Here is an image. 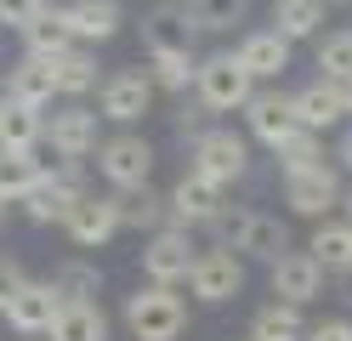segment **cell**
I'll return each mask as SVG.
<instances>
[{
    "label": "cell",
    "instance_id": "cell-1",
    "mask_svg": "<svg viewBox=\"0 0 352 341\" xmlns=\"http://www.w3.org/2000/svg\"><path fill=\"white\" fill-rule=\"evenodd\" d=\"M210 245H222V250H233L239 262H278L284 250H290V227H284L273 211H261V205H228L222 216L210 222Z\"/></svg>",
    "mask_w": 352,
    "mask_h": 341
},
{
    "label": "cell",
    "instance_id": "cell-2",
    "mask_svg": "<svg viewBox=\"0 0 352 341\" xmlns=\"http://www.w3.org/2000/svg\"><path fill=\"white\" fill-rule=\"evenodd\" d=\"M188 176H199V182L228 194L233 182L250 176V136L233 131V125H205L188 143Z\"/></svg>",
    "mask_w": 352,
    "mask_h": 341
},
{
    "label": "cell",
    "instance_id": "cell-3",
    "mask_svg": "<svg viewBox=\"0 0 352 341\" xmlns=\"http://www.w3.org/2000/svg\"><path fill=\"white\" fill-rule=\"evenodd\" d=\"M91 165L108 182V194H131V188H148V182H153L160 148H153L142 131H114V136H102V143H97Z\"/></svg>",
    "mask_w": 352,
    "mask_h": 341
},
{
    "label": "cell",
    "instance_id": "cell-4",
    "mask_svg": "<svg viewBox=\"0 0 352 341\" xmlns=\"http://www.w3.org/2000/svg\"><path fill=\"white\" fill-rule=\"evenodd\" d=\"M256 97V80L245 74V63L233 52H205L199 74H193V103L205 114H245V103Z\"/></svg>",
    "mask_w": 352,
    "mask_h": 341
},
{
    "label": "cell",
    "instance_id": "cell-5",
    "mask_svg": "<svg viewBox=\"0 0 352 341\" xmlns=\"http://www.w3.org/2000/svg\"><path fill=\"white\" fill-rule=\"evenodd\" d=\"M153 80H148V68L142 63H125L114 68V74H102L97 85V114H102V125H120V131H137L148 114H153Z\"/></svg>",
    "mask_w": 352,
    "mask_h": 341
},
{
    "label": "cell",
    "instance_id": "cell-6",
    "mask_svg": "<svg viewBox=\"0 0 352 341\" xmlns=\"http://www.w3.org/2000/svg\"><path fill=\"white\" fill-rule=\"evenodd\" d=\"M125 330L137 341H182L188 330V302L165 285H137L125 296Z\"/></svg>",
    "mask_w": 352,
    "mask_h": 341
},
{
    "label": "cell",
    "instance_id": "cell-7",
    "mask_svg": "<svg viewBox=\"0 0 352 341\" xmlns=\"http://www.w3.org/2000/svg\"><path fill=\"white\" fill-rule=\"evenodd\" d=\"M97 143H102V114L91 103H57L46 114L40 148H52V159H91Z\"/></svg>",
    "mask_w": 352,
    "mask_h": 341
},
{
    "label": "cell",
    "instance_id": "cell-8",
    "mask_svg": "<svg viewBox=\"0 0 352 341\" xmlns=\"http://www.w3.org/2000/svg\"><path fill=\"white\" fill-rule=\"evenodd\" d=\"M278 194H284V211L301 216V222H324L329 211L341 205V171H336V159H324V165L313 171H296V176H278Z\"/></svg>",
    "mask_w": 352,
    "mask_h": 341
},
{
    "label": "cell",
    "instance_id": "cell-9",
    "mask_svg": "<svg viewBox=\"0 0 352 341\" xmlns=\"http://www.w3.org/2000/svg\"><path fill=\"white\" fill-rule=\"evenodd\" d=\"M245 131H250V143H261L267 154H278V148L301 131V120H296V91L256 85V97L245 103Z\"/></svg>",
    "mask_w": 352,
    "mask_h": 341
},
{
    "label": "cell",
    "instance_id": "cell-10",
    "mask_svg": "<svg viewBox=\"0 0 352 341\" xmlns=\"http://www.w3.org/2000/svg\"><path fill=\"white\" fill-rule=\"evenodd\" d=\"M188 296L205 302V307L239 302V296H245V262H239L233 250H222V245H199V262L188 273Z\"/></svg>",
    "mask_w": 352,
    "mask_h": 341
},
{
    "label": "cell",
    "instance_id": "cell-11",
    "mask_svg": "<svg viewBox=\"0 0 352 341\" xmlns=\"http://www.w3.org/2000/svg\"><path fill=\"white\" fill-rule=\"evenodd\" d=\"M193 262H199V245H193L188 227H160V234L142 239V279L148 285H165V290L188 285Z\"/></svg>",
    "mask_w": 352,
    "mask_h": 341
},
{
    "label": "cell",
    "instance_id": "cell-12",
    "mask_svg": "<svg viewBox=\"0 0 352 341\" xmlns=\"http://www.w3.org/2000/svg\"><path fill=\"white\" fill-rule=\"evenodd\" d=\"M324 279L329 273L307 256V250H284V256L267 267V290H273V302H284V307H313L318 296H324Z\"/></svg>",
    "mask_w": 352,
    "mask_h": 341
},
{
    "label": "cell",
    "instance_id": "cell-13",
    "mask_svg": "<svg viewBox=\"0 0 352 341\" xmlns=\"http://www.w3.org/2000/svg\"><path fill=\"white\" fill-rule=\"evenodd\" d=\"M63 234H69L74 250H102L108 239L120 234V211H114V194H80L74 211L63 216Z\"/></svg>",
    "mask_w": 352,
    "mask_h": 341
},
{
    "label": "cell",
    "instance_id": "cell-14",
    "mask_svg": "<svg viewBox=\"0 0 352 341\" xmlns=\"http://www.w3.org/2000/svg\"><path fill=\"white\" fill-rule=\"evenodd\" d=\"M165 199H170V227H188V234L210 227L216 216L228 211V194L210 188V182H199V176H188V171L165 188Z\"/></svg>",
    "mask_w": 352,
    "mask_h": 341
},
{
    "label": "cell",
    "instance_id": "cell-15",
    "mask_svg": "<svg viewBox=\"0 0 352 341\" xmlns=\"http://www.w3.org/2000/svg\"><path fill=\"white\" fill-rule=\"evenodd\" d=\"M57 17H63V29L74 34V45H91V52L125 29V6L120 0H63Z\"/></svg>",
    "mask_w": 352,
    "mask_h": 341
},
{
    "label": "cell",
    "instance_id": "cell-16",
    "mask_svg": "<svg viewBox=\"0 0 352 341\" xmlns=\"http://www.w3.org/2000/svg\"><path fill=\"white\" fill-rule=\"evenodd\" d=\"M57 307H63V296L52 290V279H23L0 318H6V324H12L17 335H23V341H34V335H46V330H52Z\"/></svg>",
    "mask_w": 352,
    "mask_h": 341
},
{
    "label": "cell",
    "instance_id": "cell-17",
    "mask_svg": "<svg viewBox=\"0 0 352 341\" xmlns=\"http://www.w3.org/2000/svg\"><path fill=\"white\" fill-rule=\"evenodd\" d=\"M290 52H296V45L284 40V34H273V29H245L239 45H233V57L245 63V74L256 85H278L284 68H290Z\"/></svg>",
    "mask_w": 352,
    "mask_h": 341
},
{
    "label": "cell",
    "instance_id": "cell-18",
    "mask_svg": "<svg viewBox=\"0 0 352 341\" xmlns=\"http://www.w3.org/2000/svg\"><path fill=\"white\" fill-rule=\"evenodd\" d=\"M0 97H12V103H23L34 114H46L57 103V74H52V63H40V57H17L6 68V85H0Z\"/></svg>",
    "mask_w": 352,
    "mask_h": 341
},
{
    "label": "cell",
    "instance_id": "cell-19",
    "mask_svg": "<svg viewBox=\"0 0 352 341\" xmlns=\"http://www.w3.org/2000/svg\"><path fill=\"white\" fill-rule=\"evenodd\" d=\"M80 194H91V188H74V182H63L52 165H46V176L29 188V199H23V216L34 222V227H63V216L74 211V199Z\"/></svg>",
    "mask_w": 352,
    "mask_h": 341
},
{
    "label": "cell",
    "instance_id": "cell-20",
    "mask_svg": "<svg viewBox=\"0 0 352 341\" xmlns=\"http://www.w3.org/2000/svg\"><path fill=\"white\" fill-rule=\"evenodd\" d=\"M307 256H313V262L329 273V279H336V273H352V222H346V216H324V222H313Z\"/></svg>",
    "mask_w": 352,
    "mask_h": 341
},
{
    "label": "cell",
    "instance_id": "cell-21",
    "mask_svg": "<svg viewBox=\"0 0 352 341\" xmlns=\"http://www.w3.org/2000/svg\"><path fill=\"white\" fill-rule=\"evenodd\" d=\"M296 120H301V131H313V136H324V131L346 125L341 91L329 85V80H313V85H301V91H296Z\"/></svg>",
    "mask_w": 352,
    "mask_h": 341
},
{
    "label": "cell",
    "instance_id": "cell-22",
    "mask_svg": "<svg viewBox=\"0 0 352 341\" xmlns=\"http://www.w3.org/2000/svg\"><path fill=\"white\" fill-rule=\"evenodd\" d=\"M114 211H120V234L125 227H137V234H160V227H170V199L153 188H131V194H114Z\"/></svg>",
    "mask_w": 352,
    "mask_h": 341
},
{
    "label": "cell",
    "instance_id": "cell-23",
    "mask_svg": "<svg viewBox=\"0 0 352 341\" xmlns=\"http://www.w3.org/2000/svg\"><path fill=\"white\" fill-rule=\"evenodd\" d=\"M40 176H46L40 148H0V205H23Z\"/></svg>",
    "mask_w": 352,
    "mask_h": 341
},
{
    "label": "cell",
    "instance_id": "cell-24",
    "mask_svg": "<svg viewBox=\"0 0 352 341\" xmlns=\"http://www.w3.org/2000/svg\"><path fill=\"white\" fill-rule=\"evenodd\" d=\"M52 74H57V103H85V97L102 85V74H97V52H91V45H74L69 57H57Z\"/></svg>",
    "mask_w": 352,
    "mask_h": 341
},
{
    "label": "cell",
    "instance_id": "cell-25",
    "mask_svg": "<svg viewBox=\"0 0 352 341\" xmlns=\"http://www.w3.org/2000/svg\"><path fill=\"white\" fill-rule=\"evenodd\" d=\"M46 341H108V313L102 302H63Z\"/></svg>",
    "mask_w": 352,
    "mask_h": 341
},
{
    "label": "cell",
    "instance_id": "cell-26",
    "mask_svg": "<svg viewBox=\"0 0 352 341\" xmlns=\"http://www.w3.org/2000/svg\"><path fill=\"white\" fill-rule=\"evenodd\" d=\"M182 17H188L193 40L199 34H233V29L250 23V0H188Z\"/></svg>",
    "mask_w": 352,
    "mask_h": 341
},
{
    "label": "cell",
    "instance_id": "cell-27",
    "mask_svg": "<svg viewBox=\"0 0 352 341\" xmlns=\"http://www.w3.org/2000/svg\"><path fill=\"white\" fill-rule=\"evenodd\" d=\"M193 74H199V52H193V45H176V52H153L148 57V80H153V91H165V97H188Z\"/></svg>",
    "mask_w": 352,
    "mask_h": 341
},
{
    "label": "cell",
    "instance_id": "cell-28",
    "mask_svg": "<svg viewBox=\"0 0 352 341\" xmlns=\"http://www.w3.org/2000/svg\"><path fill=\"white\" fill-rule=\"evenodd\" d=\"M329 17V0H273V34L284 40H318Z\"/></svg>",
    "mask_w": 352,
    "mask_h": 341
},
{
    "label": "cell",
    "instance_id": "cell-29",
    "mask_svg": "<svg viewBox=\"0 0 352 341\" xmlns=\"http://www.w3.org/2000/svg\"><path fill=\"white\" fill-rule=\"evenodd\" d=\"M142 45H148V57H153V52H176V45H193V29H188L182 6H153V12H142Z\"/></svg>",
    "mask_w": 352,
    "mask_h": 341
},
{
    "label": "cell",
    "instance_id": "cell-30",
    "mask_svg": "<svg viewBox=\"0 0 352 341\" xmlns=\"http://www.w3.org/2000/svg\"><path fill=\"white\" fill-rule=\"evenodd\" d=\"M69 52H74V34L63 29L57 6H46V17H40V23H29V29H23V57L57 63V57H69Z\"/></svg>",
    "mask_w": 352,
    "mask_h": 341
},
{
    "label": "cell",
    "instance_id": "cell-31",
    "mask_svg": "<svg viewBox=\"0 0 352 341\" xmlns=\"http://www.w3.org/2000/svg\"><path fill=\"white\" fill-rule=\"evenodd\" d=\"M313 57H318V80H329V85L352 80V23L324 29V34L313 40Z\"/></svg>",
    "mask_w": 352,
    "mask_h": 341
},
{
    "label": "cell",
    "instance_id": "cell-32",
    "mask_svg": "<svg viewBox=\"0 0 352 341\" xmlns=\"http://www.w3.org/2000/svg\"><path fill=\"white\" fill-rule=\"evenodd\" d=\"M250 341H307V313H301V307H284V302L256 307Z\"/></svg>",
    "mask_w": 352,
    "mask_h": 341
},
{
    "label": "cell",
    "instance_id": "cell-33",
    "mask_svg": "<svg viewBox=\"0 0 352 341\" xmlns=\"http://www.w3.org/2000/svg\"><path fill=\"white\" fill-rule=\"evenodd\" d=\"M40 136H46V114L0 97V148H40Z\"/></svg>",
    "mask_w": 352,
    "mask_h": 341
},
{
    "label": "cell",
    "instance_id": "cell-34",
    "mask_svg": "<svg viewBox=\"0 0 352 341\" xmlns=\"http://www.w3.org/2000/svg\"><path fill=\"white\" fill-rule=\"evenodd\" d=\"M52 290L63 296V302H97V290H102V267H97V262H85V256H69V262L52 273Z\"/></svg>",
    "mask_w": 352,
    "mask_h": 341
},
{
    "label": "cell",
    "instance_id": "cell-35",
    "mask_svg": "<svg viewBox=\"0 0 352 341\" xmlns=\"http://www.w3.org/2000/svg\"><path fill=\"white\" fill-rule=\"evenodd\" d=\"M273 165H278V176H296V171H313V165H324V136H313V131H296L290 143H284V148L273 154Z\"/></svg>",
    "mask_w": 352,
    "mask_h": 341
},
{
    "label": "cell",
    "instance_id": "cell-36",
    "mask_svg": "<svg viewBox=\"0 0 352 341\" xmlns=\"http://www.w3.org/2000/svg\"><path fill=\"white\" fill-rule=\"evenodd\" d=\"M40 17H46V0H0V29H12V34H23Z\"/></svg>",
    "mask_w": 352,
    "mask_h": 341
},
{
    "label": "cell",
    "instance_id": "cell-37",
    "mask_svg": "<svg viewBox=\"0 0 352 341\" xmlns=\"http://www.w3.org/2000/svg\"><path fill=\"white\" fill-rule=\"evenodd\" d=\"M307 341H352V318H318L307 324Z\"/></svg>",
    "mask_w": 352,
    "mask_h": 341
},
{
    "label": "cell",
    "instance_id": "cell-38",
    "mask_svg": "<svg viewBox=\"0 0 352 341\" xmlns=\"http://www.w3.org/2000/svg\"><path fill=\"white\" fill-rule=\"evenodd\" d=\"M23 279H29V273L17 267V262H0V313H6V302L17 296V285H23Z\"/></svg>",
    "mask_w": 352,
    "mask_h": 341
},
{
    "label": "cell",
    "instance_id": "cell-39",
    "mask_svg": "<svg viewBox=\"0 0 352 341\" xmlns=\"http://www.w3.org/2000/svg\"><path fill=\"white\" fill-rule=\"evenodd\" d=\"M336 171H352V125L341 131V143H336Z\"/></svg>",
    "mask_w": 352,
    "mask_h": 341
},
{
    "label": "cell",
    "instance_id": "cell-40",
    "mask_svg": "<svg viewBox=\"0 0 352 341\" xmlns=\"http://www.w3.org/2000/svg\"><path fill=\"white\" fill-rule=\"evenodd\" d=\"M336 91H341V108H346V125H352V80H341Z\"/></svg>",
    "mask_w": 352,
    "mask_h": 341
},
{
    "label": "cell",
    "instance_id": "cell-41",
    "mask_svg": "<svg viewBox=\"0 0 352 341\" xmlns=\"http://www.w3.org/2000/svg\"><path fill=\"white\" fill-rule=\"evenodd\" d=\"M341 205H346V222H352V188H346V194H341Z\"/></svg>",
    "mask_w": 352,
    "mask_h": 341
},
{
    "label": "cell",
    "instance_id": "cell-42",
    "mask_svg": "<svg viewBox=\"0 0 352 341\" xmlns=\"http://www.w3.org/2000/svg\"><path fill=\"white\" fill-rule=\"evenodd\" d=\"M160 6H188V0H160Z\"/></svg>",
    "mask_w": 352,
    "mask_h": 341
},
{
    "label": "cell",
    "instance_id": "cell-43",
    "mask_svg": "<svg viewBox=\"0 0 352 341\" xmlns=\"http://www.w3.org/2000/svg\"><path fill=\"white\" fill-rule=\"evenodd\" d=\"M0 222H6V205H0Z\"/></svg>",
    "mask_w": 352,
    "mask_h": 341
},
{
    "label": "cell",
    "instance_id": "cell-44",
    "mask_svg": "<svg viewBox=\"0 0 352 341\" xmlns=\"http://www.w3.org/2000/svg\"><path fill=\"white\" fill-rule=\"evenodd\" d=\"M245 341H250V335H245Z\"/></svg>",
    "mask_w": 352,
    "mask_h": 341
}]
</instances>
